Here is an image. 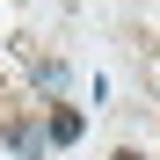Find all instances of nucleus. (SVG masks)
Listing matches in <instances>:
<instances>
[{"label":"nucleus","mask_w":160,"mask_h":160,"mask_svg":"<svg viewBox=\"0 0 160 160\" xmlns=\"http://www.w3.org/2000/svg\"><path fill=\"white\" fill-rule=\"evenodd\" d=\"M109 160H146V153H131V146H124V153H109Z\"/></svg>","instance_id":"3"},{"label":"nucleus","mask_w":160,"mask_h":160,"mask_svg":"<svg viewBox=\"0 0 160 160\" xmlns=\"http://www.w3.org/2000/svg\"><path fill=\"white\" fill-rule=\"evenodd\" d=\"M73 138H80V109L58 102V109H51V146H73Z\"/></svg>","instance_id":"1"},{"label":"nucleus","mask_w":160,"mask_h":160,"mask_svg":"<svg viewBox=\"0 0 160 160\" xmlns=\"http://www.w3.org/2000/svg\"><path fill=\"white\" fill-rule=\"evenodd\" d=\"M8 146H15L22 160H37V153H44V138H37V131H29V124H8Z\"/></svg>","instance_id":"2"}]
</instances>
